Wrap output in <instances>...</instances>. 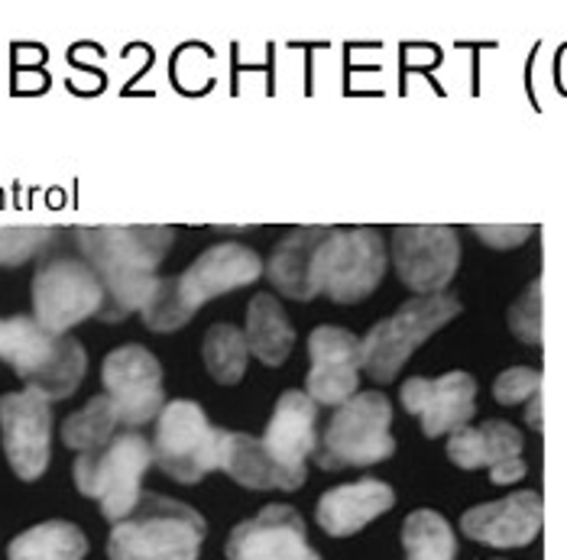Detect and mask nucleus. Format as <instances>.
<instances>
[{
	"instance_id": "bb28decb",
	"label": "nucleus",
	"mask_w": 567,
	"mask_h": 560,
	"mask_svg": "<svg viewBox=\"0 0 567 560\" xmlns=\"http://www.w3.org/2000/svg\"><path fill=\"white\" fill-rule=\"evenodd\" d=\"M205 366L208 373L218 380L220 386H237L247 373V360H250V346H247V334L234 324H215L205 334V346H202Z\"/></svg>"
},
{
	"instance_id": "f8f14e48",
	"label": "nucleus",
	"mask_w": 567,
	"mask_h": 560,
	"mask_svg": "<svg viewBox=\"0 0 567 560\" xmlns=\"http://www.w3.org/2000/svg\"><path fill=\"white\" fill-rule=\"evenodd\" d=\"M0 444L13 474L27 483L40 479L49 467V444H52L49 398L33 388L7 392L0 398Z\"/></svg>"
},
{
	"instance_id": "c756f323",
	"label": "nucleus",
	"mask_w": 567,
	"mask_h": 560,
	"mask_svg": "<svg viewBox=\"0 0 567 560\" xmlns=\"http://www.w3.org/2000/svg\"><path fill=\"white\" fill-rule=\"evenodd\" d=\"M542 395V370L532 366H513L496 376L493 383V398L499 405H523Z\"/></svg>"
},
{
	"instance_id": "393cba45",
	"label": "nucleus",
	"mask_w": 567,
	"mask_h": 560,
	"mask_svg": "<svg viewBox=\"0 0 567 560\" xmlns=\"http://www.w3.org/2000/svg\"><path fill=\"white\" fill-rule=\"evenodd\" d=\"M117 425H121V415H117L114 402L107 395H94L85 408H79L75 415H69L62 422V440H65V447H72L79 454H91L121 432Z\"/></svg>"
},
{
	"instance_id": "2eb2a0df",
	"label": "nucleus",
	"mask_w": 567,
	"mask_h": 560,
	"mask_svg": "<svg viewBox=\"0 0 567 560\" xmlns=\"http://www.w3.org/2000/svg\"><path fill=\"white\" fill-rule=\"evenodd\" d=\"M399 402L409 415L422 418L425 437H451L467 428L477 412V380L464 370L444 373L437 380L412 376L399 388Z\"/></svg>"
},
{
	"instance_id": "6e6552de",
	"label": "nucleus",
	"mask_w": 567,
	"mask_h": 560,
	"mask_svg": "<svg viewBox=\"0 0 567 560\" xmlns=\"http://www.w3.org/2000/svg\"><path fill=\"white\" fill-rule=\"evenodd\" d=\"M220 437L224 432L208 422L198 402L175 398L166 402L163 415L156 418L153 434V460L163 474L178 483H198L220 464Z\"/></svg>"
},
{
	"instance_id": "1a4fd4ad",
	"label": "nucleus",
	"mask_w": 567,
	"mask_h": 560,
	"mask_svg": "<svg viewBox=\"0 0 567 560\" xmlns=\"http://www.w3.org/2000/svg\"><path fill=\"white\" fill-rule=\"evenodd\" d=\"M104 286L85 259L55 257L33 276V318L49 334L65 338L85 318H101Z\"/></svg>"
},
{
	"instance_id": "ddd939ff",
	"label": "nucleus",
	"mask_w": 567,
	"mask_h": 560,
	"mask_svg": "<svg viewBox=\"0 0 567 560\" xmlns=\"http://www.w3.org/2000/svg\"><path fill=\"white\" fill-rule=\"evenodd\" d=\"M386 262H390L386 243L373 227L338 230L324 262L321 292L338 304L363 302L383 282Z\"/></svg>"
},
{
	"instance_id": "a878e982",
	"label": "nucleus",
	"mask_w": 567,
	"mask_h": 560,
	"mask_svg": "<svg viewBox=\"0 0 567 560\" xmlns=\"http://www.w3.org/2000/svg\"><path fill=\"white\" fill-rule=\"evenodd\" d=\"M405 560H457V538L444 516L419 509L402 521Z\"/></svg>"
},
{
	"instance_id": "f03ea898",
	"label": "nucleus",
	"mask_w": 567,
	"mask_h": 560,
	"mask_svg": "<svg viewBox=\"0 0 567 560\" xmlns=\"http://www.w3.org/2000/svg\"><path fill=\"white\" fill-rule=\"evenodd\" d=\"M262 272H266L262 259L250 247L218 243V247L205 250L182 276L159 279L153 299L146 302L140 314H143L150 331L173 334L195 318V311L202 304H208L224 292H234V289L257 282Z\"/></svg>"
},
{
	"instance_id": "b1692460",
	"label": "nucleus",
	"mask_w": 567,
	"mask_h": 560,
	"mask_svg": "<svg viewBox=\"0 0 567 560\" xmlns=\"http://www.w3.org/2000/svg\"><path fill=\"white\" fill-rule=\"evenodd\" d=\"M87 538L72 521H43L17 535L7 548L10 560H85Z\"/></svg>"
},
{
	"instance_id": "6ab92c4d",
	"label": "nucleus",
	"mask_w": 567,
	"mask_h": 560,
	"mask_svg": "<svg viewBox=\"0 0 567 560\" xmlns=\"http://www.w3.org/2000/svg\"><path fill=\"white\" fill-rule=\"evenodd\" d=\"M447 457L461 470H489L496 486L525 479L523 434L509 422H483L481 428H461L447 437Z\"/></svg>"
},
{
	"instance_id": "423d86ee",
	"label": "nucleus",
	"mask_w": 567,
	"mask_h": 560,
	"mask_svg": "<svg viewBox=\"0 0 567 560\" xmlns=\"http://www.w3.org/2000/svg\"><path fill=\"white\" fill-rule=\"evenodd\" d=\"M390 428H393L390 398L383 392H360L331 415L328 428L318 437L315 460L324 470L383 464L395 454Z\"/></svg>"
},
{
	"instance_id": "aec40b11",
	"label": "nucleus",
	"mask_w": 567,
	"mask_h": 560,
	"mask_svg": "<svg viewBox=\"0 0 567 560\" xmlns=\"http://www.w3.org/2000/svg\"><path fill=\"white\" fill-rule=\"evenodd\" d=\"M393 506V486H386L383 479H357V483L328 489L318 499V525L331 538H348V535H357L363 525H370L373 518L390 512Z\"/></svg>"
},
{
	"instance_id": "cd10ccee",
	"label": "nucleus",
	"mask_w": 567,
	"mask_h": 560,
	"mask_svg": "<svg viewBox=\"0 0 567 560\" xmlns=\"http://www.w3.org/2000/svg\"><path fill=\"white\" fill-rule=\"evenodd\" d=\"M55 240L49 227H0V266H20Z\"/></svg>"
},
{
	"instance_id": "7ed1b4c3",
	"label": "nucleus",
	"mask_w": 567,
	"mask_h": 560,
	"mask_svg": "<svg viewBox=\"0 0 567 560\" xmlns=\"http://www.w3.org/2000/svg\"><path fill=\"white\" fill-rule=\"evenodd\" d=\"M208 525L192 506L143 492L136 509L107 538L111 560H198Z\"/></svg>"
},
{
	"instance_id": "2f4dec72",
	"label": "nucleus",
	"mask_w": 567,
	"mask_h": 560,
	"mask_svg": "<svg viewBox=\"0 0 567 560\" xmlns=\"http://www.w3.org/2000/svg\"><path fill=\"white\" fill-rule=\"evenodd\" d=\"M528 425H532L535 432H542V395L528 402Z\"/></svg>"
},
{
	"instance_id": "f3484780",
	"label": "nucleus",
	"mask_w": 567,
	"mask_h": 560,
	"mask_svg": "<svg viewBox=\"0 0 567 560\" xmlns=\"http://www.w3.org/2000/svg\"><path fill=\"white\" fill-rule=\"evenodd\" d=\"M341 227H299L292 230L266 262V279L286 299L311 302L324 286V262Z\"/></svg>"
},
{
	"instance_id": "dca6fc26",
	"label": "nucleus",
	"mask_w": 567,
	"mask_h": 560,
	"mask_svg": "<svg viewBox=\"0 0 567 560\" xmlns=\"http://www.w3.org/2000/svg\"><path fill=\"white\" fill-rule=\"evenodd\" d=\"M227 560H321L308 545L302 516L292 506H266L260 516L240 521L224 548Z\"/></svg>"
},
{
	"instance_id": "9d476101",
	"label": "nucleus",
	"mask_w": 567,
	"mask_h": 560,
	"mask_svg": "<svg viewBox=\"0 0 567 560\" xmlns=\"http://www.w3.org/2000/svg\"><path fill=\"white\" fill-rule=\"evenodd\" d=\"M395 276L415 295H444L461 266V240L444 224H405L393 230Z\"/></svg>"
},
{
	"instance_id": "0eeeda50",
	"label": "nucleus",
	"mask_w": 567,
	"mask_h": 560,
	"mask_svg": "<svg viewBox=\"0 0 567 560\" xmlns=\"http://www.w3.org/2000/svg\"><path fill=\"white\" fill-rule=\"evenodd\" d=\"M457 314H461V302L454 295H422L402 304L360 341L367 376L377 383H393L405 360L432 334L447 328Z\"/></svg>"
},
{
	"instance_id": "7c9ffc66",
	"label": "nucleus",
	"mask_w": 567,
	"mask_h": 560,
	"mask_svg": "<svg viewBox=\"0 0 567 560\" xmlns=\"http://www.w3.org/2000/svg\"><path fill=\"white\" fill-rule=\"evenodd\" d=\"M474 234L493 250H516L523 240L535 234V227H528V224H477Z\"/></svg>"
},
{
	"instance_id": "412c9836",
	"label": "nucleus",
	"mask_w": 567,
	"mask_h": 560,
	"mask_svg": "<svg viewBox=\"0 0 567 560\" xmlns=\"http://www.w3.org/2000/svg\"><path fill=\"white\" fill-rule=\"evenodd\" d=\"M315 422H318V405L308 398V392H296V388L282 392L272 408V418L266 425V434H262L266 450L279 464L306 470V460L318 447Z\"/></svg>"
},
{
	"instance_id": "a211bd4d",
	"label": "nucleus",
	"mask_w": 567,
	"mask_h": 560,
	"mask_svg": "<svg viewBox=\"0 0 567 560\" xmlns=\"http://www.w3.org/2000/svg\"><path fill=\"white\" fill-rule=\"evenodd\" d=\"M545 525V502L542 492L535 489H519L506 499L496 502H483L467 509L461 518V531L486 548H525L542 535Z\"/></svg>"
},
{
	"instance_id": "c85d7f7f",
	"label": "nucleus",
	"mask_w": 567,
	"mask_h": 560,
	"mask_svg": "<svg viewBox=\"0 0 567 560\" xmlns=\"http://www.w3.org/2000/svg\"><path fill=\"white\" fill-rule=\"evenodd\" d=\"M509 331L523 344H542V279H535L509 308Z\"/></svg>"
},
{
	"instance_id": "20e7f679",
	"label": "nucleus",
	"mask_w": 567,
	"mask_h": 560,
	"mask_svg": "<svg viewBox=\"0 0 567 560\" xmlns=\"http://www.w3.org/2000/svg\"><path fill=\"white\" fill-rule=\"evenodd\" d=\"M0 360L17 370L27 388L52 398H65L82 386L87 356L72 338L49 334L37 318H0Z\"/></svg>"
},
{
	"instance_id": "4be33fe9",
	"label": "nucleus",
	"mask_w": 567,
	"mask_h": 560,
	"mask_svg": "<svg viewBox=\"0 0 567 560\" xmlns=\"http://www.w3.org/2000/svg\"><path fill=\"white\" fill-rule=\"evenodd\" d=\"M218 470L230 476L234 483L247 489H299L306 483V470L279 464L262 437L240 432H224L220 437V464Z\"/></svg>"
},
{
	"instance_id": "5701e85b",
	"label": "nucleus",
	"mask_w": 567,
	"mask_h": 560,
	"mask_svg": "<svg viewBox=\"0 0 567 560\" xmlns=\"http://www.w3.org/2000/svg\"><path fill=\"white\" fill-rule=\"evenodd\" d=\"M247 346L266 366H282L296 346V331L272 295H257L247 308Z\"/></svg>"
},
{
	"instance_id": "9b49d317",
	"label": "nucleus",
	"mask_w": 567,
	"mask_h": 560,
	"mask_svg": "<svg viewBox=\"0 0 567 560\" xmlns=\"http://www.w3.org/2000/svg\"><path fill=\"white\" fill-rule=\"evenodd\" d=\"M104 395L114 402L121 425L140 428L163 415L166 395H163V366L159 360L140 344H127L111 350L101 366Z\"/></svg>"
},
{
	"instance_id": "39448f33",
	"label": "nucleus",
	"mask_w": 567,
	"mask_h": 560,
	"mask_svg": "<svg viewBox=\"0 0 567 560\" xmlns=\"http://www.w3.org/2000/svg\"><path fill=\"white\" fill-rule=\"evenodd\" d=\"M153 444L136 432H117L104 447L79 454L72 476L79 492L87 499H97L101 516L107 521H124L140 502V479L153 467Z\"/></svg>"
},
{
	"instance_id": "f257e3e1",
	"label": "nucleus",
	"mask_w": 567,
	"mask_h": 560,
	"mask_svg": "<svg viewBox=\"0 0 567 560\" xmlns=\"http://www.w3.org/2000/svg\"><path fill=\"white\" fill-rule=\"evenodd\" d=\"M175 230L163 224H107L79 227L75 240L82 259L104 286V321H121L143 311L159 286V262L173 247Z\"/></svg>"
},
{
	"instance_id": "4468645a",
	"label": "nucleus",
	"mask_w": 567,
	"mask_h": 560,
	"mask_svg": "<svg viewBox=\"0 0 567 560\" xmlns=\"http://www.w3.org/2000/svg\"><path fill=\"white\" fill-rule=\"evenodd\" d=\"M363 370V344L344 328H315L308 338L306 392L315 405L341 408L357 395Z\"/></svg>"
}]
</instances>
